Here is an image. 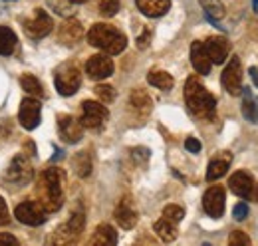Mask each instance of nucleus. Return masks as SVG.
I'll list each match as a JSON object with an SVG mask.
<instances>
[{"instance_id": "obj_1", "label": "nucleus", "mask_w": 258, "mask_h": 246, "mask_svg": "<svg viewBox=\"0 0 258 246\" xmlns=\"http://www.w3.org/2000/svg\"><path fill=\"white\" fill-rule=\"evenodd\" d=\"M36 197L46 213L60 211L64 203V173L60 169H46L38 179Z\"/></svg>"}, {"instance_id": "obj_2", "label": "nucleus", "mask_w": 258, "mask_h": 246, "mask_svg": "<svg viewBox=\"0 0 258 246\" xmlns=\"http://www.w3.org/2000/svg\"><path fill=\"white\" fill-rule=\"evenodd\" d=\"M185 99L191 115L201 121H213L217 115V99L201 84L197 76H191L185 84Z\"/></svg>"}, {"instance_id": "obj_3", "label": "nucleus", "mask_w": 258, "mask_h": 246, "mask_svg": "<svg viewBox=\"0 0 258 246\" xmlns=\"http://www.w3.org/2000/svg\"><path fill=\"white\" fill-rule=\"evenodd\" d=\"M88 42L99 48L101 52L109 54V56H115V54H121L127 46V38L123 32H119L115 26L111 24H94L90 32H88Z\"/></svg>"}, {"instance_id": "obj_4", "label": "nucleus", "mask_w": 258, "mask_h": 246, "mask_svg": "<svg viewBox=\"0 0 258 246\" xmlns=\"http://www.w3.org/2000/svg\"><path fill=\"white\" fill-rule=\"evenodd\" d=\"M54 84H56V90L62 93V95H72V93L78 92L80 84H82V72H80V66L74 64V61H66L62 64L56 74H54Z\"/></svg>"}, {"instance_id": "obj_5", "label": "nucleus", "mask_w": 258, "mask_h": 246, "mask_svg": "<svg viewBox=\"0 0 258 246\" xmlns=\"http://www.w3.org/2000/svg\"><path fill=\"white\" fill-rule=\"evenodd\" d=\"M32 175H34V169H32L30 159L24 153H20L12 159L10 167H8L6 173H4V179L12 184H24L32 179Z\"/></svg>"}, {"instance_id": "obj_6", "label": "nucleus", "mask_w": 258, "mask_h": 246, "mask_svg": "<svg viewBox=\"0 0 258 246\" xmlns=\"http://www.w3.org/2000/svg\"><path fill=\"white\" fill-rule=\"evenodd\" d=\"M228 187L234 195L246 199V201H252V203H258V184L254 181V177H250L248 173L244 171H236L230 181H228Z\"/></svg>"}, {"instance_id": "obj_7", "label": "nucleus", "mask_w": 258, "mask_h": 246, "mask_svg": "<svg viewBox=\"0 0 258 246\" xmlns=\"http://www.w3.org/2000/svg\"><path fill=\"white\" fill-rule=\"evenodd\" d=\"M52 28H54V22L48 16V12L42 10V8H36L32 18H26L24 20V30L34 40H40V38L48 36L52 32Z\"/></svg>"}, {"instance_id": "obj_8", "label": "nucleus", "mask_w": 258, "mask_h": 246, "mask_svg": "<svg viewBox=\"0 0 258 246\" xmlns=\"http://www.w3.org/2000/svg\"><path fill=\"white\" fill-rule=\"evenodd\" d=\"M221 82H223V88L230 95H238L242 92V66L236 56H232L230 61L226 64L223 76H221Z\"/></svg>"}, {"instance_id": "obj_9", "label": "nucleus", "mask_w": 258, "mask_h": 246, "mask_svg": "<svg viewBox=\"0 0 258 246\" xmlns=\"http://www.w3.org/2000/svg\"><path fill=\"white\" fill-rule=\"evenodd\" d=\"M109 111L105 105L97 103V101H84L82 103V125L90 127V129H99L103 123L107 121Z\"/></svg>"}, {"instance_id": "obj_10", "label": "nucleus", "mask_w": 258, "mask_h": 246, "mask_svg": "<svg viewBox=\"0 0 258 246\" xmlns=\"http://www.w3.org/2000/svg\"><path fill=\"white\" fill-rule=\"evenodd\" d=\"M14 216L28 226H38L42 222H46V211L42 209V205L38 201H24L16 207Z\"/></svg>"}, {"instance_id": "obj_11", "label": "nucleus", "mask_w": 258, "mask_h": 246, "mask_svg": "<svg viewBox=\"0 0 258 246\" xmlns=\"http://www.w3.org/2000/svg\"><path fill=\"white\" fill-rule=\"evenodd\" d=\"M225 201H226V193L221 184H215L211 187L205 195H203V209L205 213L213 218H221L225 213Z\"/></svg>"}, {"instance_id": "obj_12", "label": "nucleus", "mask_w": 258, "mask_h": 246, "mask_svg": "<svg viewBox=\"0 0 258 246\" xmlns=\"http://www.w3.org/2000/svg\"><path fill=\"white\" fill-rule=\"evenodd\" d=\"M40 115H42V105H40V101L28 97V99H24V101L20 103L18 119H20V125H22L24 129H34V127H38Z\"/></svg>"}, {"instance_id": "obj_13", "label": "nucleus", "mask_w": 258, "mask_h": 246, "mask_svg": "<svg viewBox=\"0 0 258 246\" xmlns=\"http://www.w3.org/2000/svg\"><path fill=\"white\" fill-rule=\"evenodd\" d=\"M86 72L92 80H105L113 74V61L109 56H103V54H97L92 56L88 64H86Z\"/></svg>"}, {"instance_id": "obj_14", "label": "nucleus", "mask_w": 258, "mask_h": 246, "mask_svg": "<svg viewBox=\"0 0 258 246\" xmlns=\"http://www.w3.org/2000/svg\"><path fill=\"white\" fill-rule=\"evenodd\" d=\"M203 44H205V50H207V54H209V58H211L213 64H223L228 58L230 44H228V40L223 38V36H211Z\"/></svg>"}, {"instance_id": "obj_15", "label": "nucleus", "mask_w": 258, "mask_h": 246, "mask_svg": "<svg viewBox=\"0 0 258 246\" xmlns=\"http://www.w3.org/2000/svg\"><path fill=\"white\" fill-rule=\"evenodd\" d=\"M58 127H60V135L68 143H78L82 139L84 133V125L72 115H60L58 117Z\"/></svg>"}, {"instance_id": "obj_16", "label": "nucleus", "mask_w": 258, "mask_h": 246, "mask_svg": "<svg viewBox=\"0 0 258 246\" xmlns=\"http://www.w3.org/2000/svg\"><path fill=\"white\" fill-rule=\"evenodd\" d=\"M230 161H232V155L228 151L219 153L211 163H209V169H207V181H217L221 179L223 175H226L228 167H230Z\"/></svg>"}, {"instance_id": "obj_17", "label": "nucleus", "mask_w": 258, "mask_h": 246, "mask_svg": "<svg viewBox=\"0 0 258 246\" xmlns=\"http://www.w3.org/2000/svg\"><path fill=\"white\" fill-rule=\"evenodd\" d=\"M191 61H193V68L201 76H207L211 72V64L213 61L209 58L203 42H193V46H191Z\"/></svg>"}, {"instance_id": "obj_18", "label": "nucleus", "mask_w": 258, "mask_h": 246, "mask_svg": "<svg viewBox=\"0 0 258 246\" xmlns=\"http://www.w3.org/2000/svg\"><path fill=\"white\" fill-rule=\"evenodd\" d=\"M129 105H131V109H133L139 117H147L149 111H151V107H153V101H151L149 93L145 92V90H139V88H137V90L131 92Z\"/></svg>"}, {"instance_id": "obj_19", "label": "nucleus", "mask_w": 258, "mask_h": 246, "mask_svg": "<svg viewBox=\"0 0 258 246\" xmlns=\"http://www.w3.org/2000/svg\"><path fill=\"white\" fill-rule=\"evenodd\" d=\"M115 220L119 222L121 228H127V230L137 224V213H135V209L131 207L129 199H123V201L119 203V207L115 209Z\"/></svg>"}, {"instance_id": "obj_20", "label": "nucleus", "mask_w": 258, "mask_h": 246, "mask_svg": "<svg viewBox=\"0 0 258 246\" xmlns=\"http://www.w3.org/2000/svg\"><path fill=\"white\" fill-rule=\"evenodd\" d=\"M135 2H137V8L151 18L163 16L171 6V0H135Z\"/></svg>"}, {"instance_id": "obj_21", "label": "nucleus", "mask_w": 258, "mask_h": 246, "mask_svg": "<svg viewBox=\"0 0 258 246\" xmlns=\"http://www.w3.org/2000/svg\"><path fill=\"white\" fill-rule=\"evenodd\" d=\"M90 244H101V246L117 244V232H115V228L109 226V224H99L96 228V232H94V236H92V240H90Z\"/></svg>"}, {"instance_id": "obj_22", "label": "nucleus", "mask_w": 258, "mask_h": 246, "mask_svg": "<svg viewBox=\"0 0 258 246\" xmlns=\"http://www.w3.org/2000/svg\"><path fill=\"white\" fill-rule=\"evenodd\" d=\"M84 36V28L78 20H66L60 28V40L64 44H76Z\"/></svg>"}, {"instance_id": "obj_23", "label": "nucleus", "mask_w": 258, "mask_h": 246, "mask_svg": "<svg viewBox=\"0 0 258 246\" xmlns=\"http://www.w3.org/2000/svg\"><path fill=\"white\" fill-rule=\"evenodd\" d=\"M240 93L244 95V99H242V113H244V117L250 123H258V97L248 88L246 90L242 88Z\"/></svg>"}, {"instance_id": "obj_24", "label": "nucleus", "mask_w": 258, "mask_h": 246, "mask_svg": "<svg viewBox=\"0 0 258 246\" xmlns=\"http://www.w3.org/2000/svg\"><path fill=\"white\" fill-rule=\"evenodd\" d=\"M153 228H155L157 236H159L161 240H165V242H173V240L177 238V232H179V230H177V222H173V220H169V218H165V216L153 224Z\"/></svg>"}, {"instance_id": "obj_25", "label": "nucleus", "mask_w": 258, "mask_h": 246, "mask_svg": "<svg viewBox=\"0 0 258 246\" xmlns=\"http://www.w3.org/2000/svg\"><path fill=\"white\" fill-rule=\"evenodd\" d=\"M147 82H149L151 86H155L157 90H163V92L171 90V88H173V84H175L173 76H171V74H167L165 70H151V72H149V76H147Z\"/></svg>"}, {"instance_id": "obj_26", "label": "nucleus", "mask_w": 258, "mask_h": 246, "mask_svg": "<svg viewBox=\"0 0 258 246\" xmlns=\"http://www.w3.org/2000/svg\"><path fill=\"white\" fill-rule=\"evenodd\" d=\"M199 2H201L203 10H205L207 18H209L213 24H215L219 18L225 16V4H223L221 0H199Z\"/></svg>"}, {"instance_id": "obj_27", "label": "nucleus", "mask_w": 258, "mask_h": 246, "mask_svg": "<svg viewBox=\"0 0 258 246\" xmlns=\"http://www.w3.org/2000/svg\"><path fill=\"white\" fill-rule=\"evenodd\" d=\"M16 48V34L8 26H0V56H10Z\"/></svg>"}, {"instance_id": "obj_28", "label": "nucleus", "mask_w": 258, "mask_h": 246, "mask_svg": "<svg viewBox=\"0 0 258 246\" xmlns=\"http://www.w3.org/2000/svg\"><path fill=\"white\" fill-rule=\"evenodd\" d=\"M20 86L30 93V95H36V97H42V95H44V88H42L40 80L34 78L32 74H24V76L20 78Z\"/></svg>"}, {"instance_id": "obj_29", "label": "nucleus", "mask_w": 258, "mask_h": 246, "mask_svg": "<svg viewBox=\"0 0 258 246\" xmlns=\"http://www.w3.org/2000/svg\"><path fill=\"white\" fill-rule=\"evenodd\" d=\"M74 167H76V173L80 177H88L92 173V159L88 151H82L74 157Z\"/></svg>"}, {"instance_id": "obj_30", "label": "nucleus", "mask_w": 258, "mask_h": 246, "mask_svg": "<svg viewBox=\"0 0 258 246\" xmlns=\"http://www.w3.org/2000/svg\"><path fill=\"white\" fill-rule=\"evenodd\" d=\"M80 238V234H76L68 224H62L58 230H56V234H54V242H58V244H72V242H76Z\"/></svg>"}, {"instance_id": "obj_31", "label": "nucleus", "mask_w": 258, "mask_h": 246, "mask_svg": "<svg viewBox=\"0 0 258 246\" xmlns=\"http://www.w3.org/2000/svg\"><path fill=\"white\" fill-rule=\"evenodd\" d=\"M163 216L169 218V220H173V222H179V220H183V216H185V209L179 207V205H167V207L163 209Z\"/></svg>"}, {"instance_id": "obj_32", "label": "nucleus", "mask_w": 258, "mask_h": 246, "mask_svg": "<svg viewBox=\"0 0 258 246\" xmlns=\"http://www.w3.org/2000/svg\"><path fill=\"white\" fill-rule=\"evenodd\" d=\"M97 6L103 16H115L119 10V0H99Z\"/></svg>"}, {"instance_id": "obj_33", "label": "nucleus", "mask_w": 258, "mask_h": 246, "mask_svg": "<svg viewBox=\"0 0 258 246\" xmlns=\"http://www.w3.org/2000/svg\"><path fill=\"white\" fill-rule=\"evenodd\" d=\"M96 95L103 101V103H111L113 99H115V90L111 88V86H97L96 88Z\"/></svg>"}, {"instance_id": "obj_34", "label": "nucleus", "mask_w": 258, "mask_h": 246, "mask_svg": "<svg viewBox=\"0 0 258 246\" xmlns=\"http://www.w3.org/2000/svg\"><path fill=\"white\" fill-rule=\"evenodd\" d=\"M76 234H82V230H84V213L82 211H78V213H74L72 215V218L66 222Z\"/></svg>"}, {"instance_id": "obj_35", "label": "nucleus", "mask_w": 258, "mask_h": 246, "mask_svg": "<svg viewBox=\"0 0 258 246\" xmlns=\"http://www.w3.org/2000/svg\"><path fill=\"white\" fill-rule=\"evenodd\" d=\"M228 244L232 246H248L250 244V238L242 232V230H234V232H230V236H228Z\"/></svg>"}, {"instance_id": "obj_36", "label": "nucleus", "mask_w": 258, "mask_h": 246, "mask_svg": "<svg viewBox=\"0 0 258 246\" xmlns=\"http://www.w3.org/2000/svg\"><path fill=\"white\" fill-rule=\"evenodd\" d=\"M232 215H234L236 220H244V218L248 216V205H246V203H238V205L234 207Z\"/></svg>"}, {"instance_id": "obj_37", "label": "nucleus", "mask_w": 258, "mask_h": 246, "mask_svg": "<svg viewBox=\"0 0 258 246\" xmlns=\"http://www.w3.org/2000/svg\"><path fill=\"white\" fill-rule=\"evenodd\" d=\"M8 222H10V215H8V207H6L4 199L0 197V226H4V224H8Z\"/></svg>"}, {"instance_id": "obj_38", "label": "nucleus", "mask_w": 258, "mask_h": 246, "mask_svg": "<svg viewBox=\"0 0 258 246\" xmlns=\"http://www.w3.org/2000/svg\"><path fill=\"white\" fill-rule=\"evenodd\" d=\"M149 40H151V30H149V28H145L143 34L137 38V48H141V50H143V48H147V46H149Z\"/></svg>"}, {"instance_id": "obj_39", "label": "nucleus", "mask_w": 258, "mask_h": 246, "mask_svg": "<svg viewBox=\"0 0 258 246\" xmlns=\"http://www.w3.org/2000/svg\"><path fill=\"white\" fill-rule=\"evenodd\" d=\"M185 147H187V151H191V153H199V151H201V141H197L195 137H189V139L185 141Z\"/></svg>"}, {"instance_id": "obj_40", "label": "nucleus", "mask_w": 258, "mask_h": 246, "mask_svg": "<svg viewBox=\"0 0 258 246\" xmlns=\"http://www.w3.org/2000/svg\"><path fill=\"white\" fill-rule=\"evenodd\" d=\"M131 153H133L135 159H141V161H147L149 159V149H145V147H135Z\"/></svg>"}, {"instance_id": "obj_41", "label": "nucleus", "mask_w": 258, "mask_h": 246, "mask_svg": "<svg viewBox=\"0 0 258 246\" xmlns=\"http://www.w3.org/2000/svg\"><path fill=\"white\" fill-rule=\"evenodd\" d=\"M0 244H18V240L12 234H0Z\"/></svg>"}, {"instance_id": "obj_42", "label": "nucleus", "mask_w": 258, "mask_h": 246, "mask_svg": "<svg viewBox=\"0 0 258 246\" xmlns=\"http://www.w3.org/2000/svg\"><path fill=\"white\" fill-rule=\"evenodd\" d=\"M250 78H252V82L256 84L258 88V68H250Z\"/></svg>"}, {"instance_id": "obj_43", "label": "nucleus", "mask_w": 258, "mask_h": 246, "mask_svg": "<svg viewBox=\"0 0 258 246\" xmlns=\"http://www.w3.org/2000/svg\"><path fill=\"white\" fill-rule=\"evenodd\" d=\"M252 4H254V10H256V14H258V0H252Z\"/></svg>"}, {"instance_id": "obj_44", "label": "nucleus", "mask_w": 258, "mask_h": 246, "mask_svg": "<svg viewBox=\"0 0 258 246\" xmlns=\"http://www.w3.org/2000/svg\"><path fill=\"white\" fill-rule=\"evenodd\" d=\"M70 2H76V4H82V2H88V0H70Z\"/></svg>"}]
</instances>
